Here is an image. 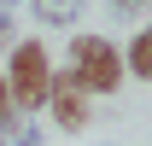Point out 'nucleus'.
Instances as JSON below:
<instances>
[{"instance_id":"nucleus-6","label":"nucleus","mask_w":152,"mask_h":146,"mask_svg":"<svg viewBox=\"0 0 152 146\" xmlns=\"http://www.w3.org/2000/svg\"><path fill=\"white\" fill-rule=\"evenodd\" d=\"M6 146H41V128H35V117H18V123L6 128Z\"/></svg>"},{"instance_id":"nucleus-9","label":"nucleus","mask_w":152,"mask_h":146,"mask_svg":"<svg viewBox=\"0 0 152 146\" xmlns=\"http://www.w3.org/2000/svg\"><path fill=\"white\" fill-rule=\"evenodd\" d=\"M12 41H18V23H12V12H0V47L12 53Z\"/></svg>"},{"instance_id":"nucleus-5","label":"nucleus","mask_w":152,"mask_h":146,"mask_svg":"<svg viewBox=\"0 0 152 146\" xmlns=\"http://www.w3.org/2000/svg\"><path fill=\"white\" fill-rule=\"evenodd\" d=\"M29 6H35V18H41V23H76L88 0H29Z\"/></svg>"},{"instance_id":"nucleus-4","label":"nucleus","mask_w":152,"mask_h":146,"mask_svg":"<svg viewBox=\"0 0 152 146\" xmlns=\"http://www.w3.org/2000/svg\"><path fill=\"white\" fill-rule=\"evenodd\" d=\"M123 70L134 76V82H152V23H140L129 35V47H123Z\"/></svg>"},{"instance_id":"nucleus-7","label":"nucleus","mask_w":152,"mask_h":146,"mask_svg":"<svg viewBox=\"0 0 152 146\" xmlns=\"http://www.w3.org/2000/svg\"><path fill=\"white\" fill-rule=\"evenodd\" d=\"M111 12H117V18H146L152 0H111Z\"/></svg>"},{"instance_id":"nucleus-8","label":"nucleus","mask_w":152,"mask_h":146,"mask_svg":"<svg viewBox=\"0 0 152 146\" xmlns=\"http://www.w3.org/2000/svg\"><path fill=\"white\" fill-rule=\"evenodd\" d=\"M12 123H18V111H12V99H6V76H0V140H6Z\"/></svg>"},{"instance_id":"nucleus-10","label":"nucleus","mask_w":152,"mask_h":146,"mask_svg":"<svg viewBox=\"0 0 152 146\" xmlns=\"http://www.w3.org/2000/svg\"><path fill=\"white\" fill-rule=\"evenodd\" d=\"M12 6H23V0H0V12H12Z\"/></svg>"},{"instance_id":"nucleus-2","label":"nucleus","mask_w":152,"mask_h":146,"mask_svg":"<svg viewBox=\"0 0 152 146\" xmlns=\"http://www.w3.org/2000/svg\"><path fill=\"white\" fill-rule=\"evenodd\" d=\"M70 76L82 82V93H117L123 88V53L105 35H76L70 41Z\"/></svg>"},{"instance_id":"nucleus-11","label":"nucleus","mask_w":152,"mask_h":146,"mask_svg":"<svg viewBox=\"0 0 152 146\" xmlns=\"http://www.w3.org/2000/svg\"><path fill=\"white\" fill-rule=\"evenodd\" d=\"M0 146H6V140H0Z\"/></svg>"},{"instance_id":"nucleus-1","label":"nucleus","mask_w":152,"mask_h":146,"mask_svg":"<svg viewBox=\"0 0 152 146\" xmlns=\"http://www.w3.org/2000/svg\"><path fill=\"white\" fill-rule=\"evenodd\" d=\"M6 99H12V111L18 117H29V111L47 105V82H53V53L41 47L35 35H18L12 41V53H6Z\"/></svg>"},{"instance_id":"nucleus-3","label":"nucleus","mask_w":152,"mask_h":146,"mask_svg":"<svg viewBox=\"0 0 152 146\" xmlns=\"http://www.w3.org/2000/svg\"><path fill=\"white\" fill-rule=\"evenodd\" d=\"M47 111H53V123L64 128V134H76V128L94 123V105H88L82 82L70 76V64H64V70H53V82H47Z\"/></svg>"}]
</instances>
